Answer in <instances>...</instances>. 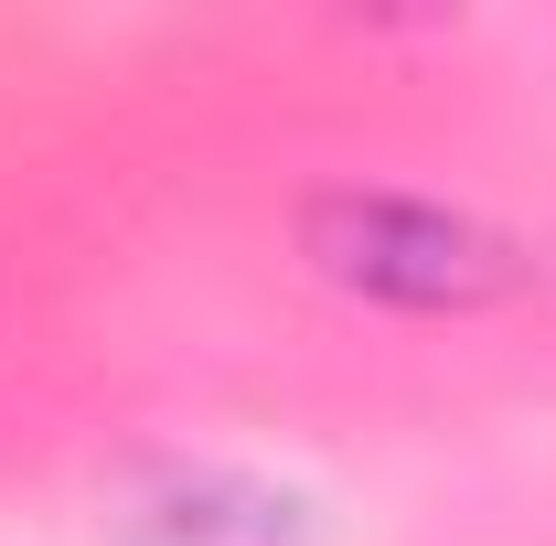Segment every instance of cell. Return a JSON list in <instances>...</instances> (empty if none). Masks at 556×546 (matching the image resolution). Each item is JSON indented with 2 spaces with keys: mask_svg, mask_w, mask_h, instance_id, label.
Returning <instances> with one entry per match:
<instances>
[{
  "mask_svg": "<svg viewBox=\"0 0 556 546\" xmlns=\"http://www.w3.org/2000/svg\"><path fill=\"white\" fill-rule=\"evenodd\" d=\"M300 247L321 258V278L396 300V311H492L503 289H525V258L492 225L417 204V194H311Z\"/></svg>",
  "mask_w": 556,
  "mask_h": 546,
  "instance_id": "1",
  "label": "cell"
},
{
  "mask_svg": "<svg viewBox=\"0 0 556 546\" xmlns=\"http://www.w3.org/2000/svg\"><path fill=\"white\" fill-rule=\"evenodd\" d=\"M129 546H311V504L225 461H150L118 493Z\"/></svg>",
  "mask_w": 556,
  "mask_h": 546,
  "instance_id": "2",
  "label": "cell"
}]
</instances>
